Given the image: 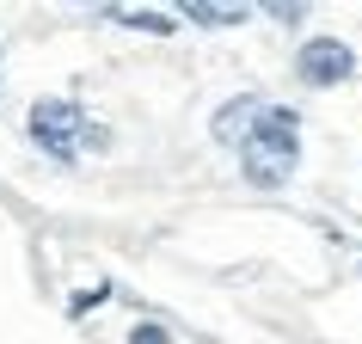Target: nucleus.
<instances>
[{"mask_svg":"<svg viewBox=\"0 0 362 344\" xmlns=\"http://www.w3.org/2000/svg\"><path fill=\"white\" fill-rule=\"evenodd\" d=\"M25 130H31V142H37L49 160H62V166H74L86 148H105V142H111L105 123H93V111H80L74 98H37L31 117H25Z\"/></svg>","mask_w":362,"mask_h":344,"instance_id":"f03ea898","label":"nucleus"},{"mask_svg":"<svg viewBox=\"0 0 362 344\" xmlns=\"http://www.w3.org/2000/svg\"><path fill=\"white\" fill-rule=\"evenodd\" d=\"M129 344H172V332L160 320H135L129 326Z\"/></svg>","mask_w":362,"mask_h":344,"instance_id":"0eeeda50","label":"nucleus"},{"mask_svg":"<svg viewBox=\"0 0 362 344\" xmlns=\"http://www.w3.org/2000/svg\"><path fill=\"white\" fill-rule=\"evenodd\" d=\"M258 13H270V19H283V25H295L307 13V6H283V0H270V6H258Z\"/></svg>","mask_w":362,"mask_h":344,"instance_id":"6e6552de","label":"nucleus"},{"mask_svg":"<svg viewBox=\"0 0 362 344\" xmlns=\"http://www.w3.org/2000/svg\"><path fill=\"white\" fill-rule=\"evenodd\" d=\"M215 142L240 148V172L258 191H276L301 166V111L270 105V98H228L215 111Z\"/></svg>","mask_w":362,"mask_h":344,"instance_id":"f257e3e1","label":"nucleus"},{"mask_svg":"<svg viewBox=\"0 0 362 344\" xmlns=\"http://www.w3.org/2000/svg\"><path fill=\"white\" fill-rule=\"evenodd\" d=\"M185 25H209V31H221V25H246L252 6H233V0H178L172 6Z\"/></svg>","mask_w":362,"mask_h":344,"instance_id":"20e7f679","label":"nucleus"},{"mask_svg":"<svg viewBox=\"0 0 362 344\" xmlns=\"http://www.w3.org/2000/svg\"><path fill=\"white\" fill-rule=\"evenodd\" d=\"M105 295H111V283H93V289H80L74 302H68V314H74V320H86V314H93V307L105 302Z\"/></svg>","mask_w":362,"mask_h":344,"instance_id":"423d86ee","label":"nucleus"},{"mask_svg":"<svg viewBox=\"0 0 362 344\" xmlns=\"http://www.w3.org/2000/svg\"><path fill=\"white\" fill-rule=\"evenodd\" d=\"M117 25H129V31H153V38H166V31H178V19L172 13H135V6H105Z\"/></svg>","mask_w":362,"mask_h":344,"instance_id":"39448f33","label":"nucleus"},{"mask_svg":"<svg viewBox=\"0 0 362 344\" xmlns=\"http://www.w3.org/2000/svg\"><path fill=\"white\" fill-rule=\"evenodd\" d=\"M295 74H301V86H344V80L356 74V50L344 38H307L301 56H295Z\"/></svg>","mask_w":362,"mask_h":344,"instance_id":"7ed1b4c3","label":"nucleus"}]
</instances>
